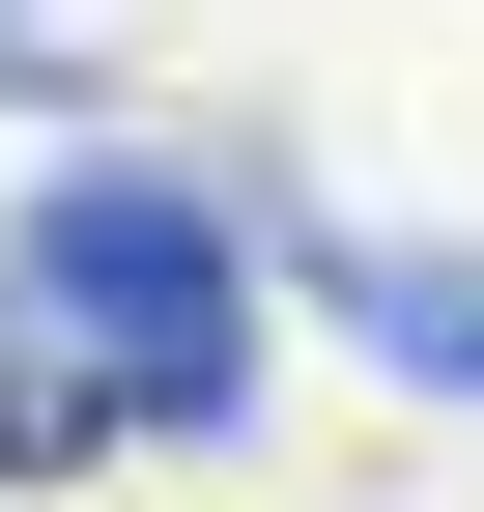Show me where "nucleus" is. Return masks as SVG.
Wrapping results in <instances>:
<instances>
[{"instance_id": "f257e3e1", "label": "nucleus", "mask_w": 484, "mask_h": 512, "mask_svg": "<svg viewBox=\"0 0 484 512\" xmlns=\"http://www.w3.org/2000/svg\"><path fill=\"white\" fill-rule=\"evenodd\" d=\"M0 285H29V342L86 370L114 427H171V456L257 427V313H285V256H257L228 171H171V143H57L29 228H0Z\"/></svg>"}, {"instance_id": "f03ea898", "label": "nucleus", "mask_w": 484, "mask_h": 512, "mask_svg": "<svg viewBox=\"0 0 484 512\" xmlns=\"http://www.w3.org/2000/svg\"><path fill=\"white\" fill-rule=\"evenodd\" d=\"M257 256L399 370V399H484V256H456V228H314V200H257Z\"/></svg>"}, {"instance_id": "7ed1b4c3", "label": "nucleus", "mask_w": 484, "mask_h": 512, "mask_svg": "<svg viewBox=\"0 0 484 512\" xmlns=\"http://www.w3.org/2000/svg\"><path fill=\"white\" fill-rule=\"evenodd\" d=\"M86 456H114V399L29 342V285H0V484H86Z\"/></svg>"}, {"instance_id": "20e7f679", "label": "nucleus", "mask_w": 484, "mask_h": 512, "mask_svg": "<svg viewBox=\"0 0 484 512\" xmlns=\"http://www.w3.org/2000/svg\"><path fill=\"white\" fill-rule=\"evenodd\" d=\"M0 114H114V0H0Z\"/></svg>"}]
</instances>
